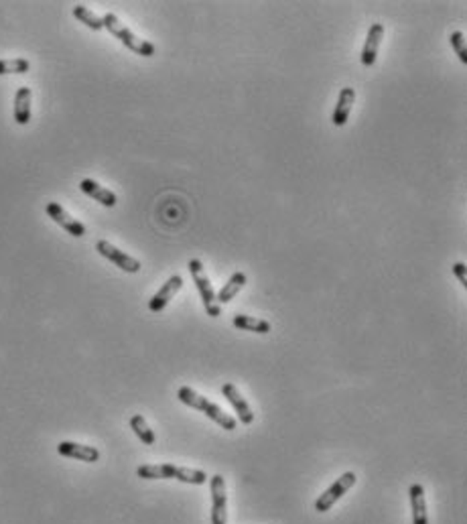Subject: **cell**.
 <instances>
[{"instance_id":"277c9868","label":"cell","mask_w":467,"mask_h":524,"mask_svg":"<svg viewBox=\"0 0 467 524\" xmlns=\"http://www.w3.org/2000/svg\"><path fill=\"white\" fill-rule=\"evenodd\" d=\"M187 267H189V272H191V277H193V282H195V287H197V291H200L203 307H205V313H207L210 317H220L222 309H220V305H217V299H215L214 289H212V282H210L207 274H205V269L201 267V262L197 258H191Z\"/></svg>"},{"instance_id":"5b68a950","label":"cell","mask_w":467,"mask_h":524,"mask_svg":"<svg viewBox=\"0 0 467 524\" xmlns=\"http://www.w3.org/2000/svg\"><path fill=\"white\" fill-rule=\"evenodd\" d=\"M356 473L354 471H346L342 478H337L335 480V484H332L319 498H317V502H315V510L317 512H327L332 510V506H334L335 502L339 500V498L346 494L347 490L351 488V486L356 484Z\"/></svg>"},{"instance_id":"5bb4252c","label":"cell","mask_w":467,"mask_h":524,"mask_svg":"<svg viewBox=\"0 0 467 524\" xmlns=\"http://www.w3.org/2000/svg\"><path fill=\"white\" fill-rule=\"evenodd\" d=\"M409 494H411V508H413V524H428L425 488L421 484H413Z\"/></svg>"},{"instance_id":"4fadbf2b","label":"cell","mask_w":467,"mask_h":524,"mask_svg":"<svg viewBox=\"0 0 467 524\" xmlns=\"http://www.w3.org/2000/svg\"><path fill=\"white\" fill-rule=\"evenodd\" d=\"M356 102V90L354 88H344L339 92V98H337V104H335L334 114H332V122L335 126H344L351 114V106Z\"/></svg>"},{"instance_id":"8fae6325","label":"cell","mask_w":467,"mask_h":524,"mask_svg":"<svg viewBox=\"0 0 467 524\" xmlns=\"http://www.w3.org/2000/svg\"><path fill=\"white\" fill-rule=\"evenodd\" d=\"M384 39V25L380 23H374L370 31H368V37L364 43V49H361V66L366 68H372L376 63V57H378V49H380V43Z\"/></svg>"},{"instance_id":"9a60e30c","label":"cell","mask_w":467,"mask_h":524,"mask_svg":"<svg viewBox=\"0 0 467 524\" xmlns=\"http://www.w3.org/2000/svg\"><path fill=\"white\" fill-rule=\"evenodd\" d=\"M80 189L86 193V195H90L92 200H96V202H100L104 207H114L116 205V195L110 191V189L106 187H102L100 183H96L93 179H81V183H80Z\"/></svg>"},{"instance_id":"2e32d148","label":"cell","mask_w":467,"mask_h":524,"mask_svg":"<svg viewBox=\"0 0 467 524\" xmlns=\"http://www.w3.org/2000/svg\"><path fill=\"white\" fill-rule=\"evenodd\" d=\"M31 120V88H19L14 96V122L25 126Z\"/></svg>"},{"instance_id":"9c48e42d","label":"cell","mask_w":467,"mask_h":524,"mask_svg":"<svg viewBox=\"0 0 467 524\" xmlns=\"http://www.w3.org/2000/svg\"><path fill=\"white\" fill-rule=\"evenodd\" d=\"M57 453L69 459H78V461H86V463H96L100 459V451L92 447V445L73 443V441H61L57 445Z\"/></svg>"},{"instance_id":"7c38bea8","label":"cell","mask_w":467,"mask_h":524,"mask_svg":"<svg viewBox=\"0 0 467 524\" xmlns=\"http://www.w3.org/2000/svg\"><path fill=\"white\" fill-rule=\"evenodd\" d=\"M181 287H183V279H181L179 274L171 277L169 281L160 287L159 293L148 301V309L153 311V313H159V311L165 309V307L169 305V301H171V299H173V297L181 291Z\"/></svg>"},{"instance_id":"ba28073f","label":"cell","mask_w":467,"mask_h":524,"mask_svg":"<svg viewBox=\"0 0 467 524\" xmlns=\"http://www.w3.org/2000/svg\"><path fill=\"white\" fill-rule=\"evenodd\" d=\"M45 212H47V215L53 220L55 224H59V226L66 230V232H69L71 236H76V238L86 236V226H83L81 222H78L76 217H71V215L67 214L59 203L49 202L47 203V207H45Z\"/></svg>"},{"instance_id":"7402d4cb","label":"cell","mask_w":467,"mask_h":524,"mask_svg":"<svg viewBox=\"0 0 467 524\" xmlns=\"http://www.w3.org/2000/svg\"><path fill=\"white\" fill-rule=\"evenodd\" d=\"M449 41H451V45H453L455 55L459 57V61H461V63H467V47L463 33H461V31H453V33L449 35Z\"/></svg>"},{"instance_id":"ffe728a7","label":"cell","mask_w":467,"mask_h":524,"mask_svg":"<svg viewBox=\"0 0 467 524\" xmlns=\"http://www.w3.org/2000/svg\"><path fill=\"white\" fill-rule=\"evenodd\" d=\"M73 16L83 23L86 27H90L92 31H102L104 29V23H102V16H98V14H93L88 6H83V4H78V6H73Z\"/></svg>"},{"instance_id":"8992f818","label":"cell","mask_w":467,"mask_h":524,"mask_svg":"<svg viewBox=\"0 0 467 524\" xmlns=\"http://www.w3.org/2000/svg\"><path fill=\"white\" fill-rule=\"evenodd\" d=\"M210 490H212V524H226L227 523V494L226 482L220 473L212 476L210 480Z\"/></svg>"},{"instance_id":"6da1fadb","label":"cell","mask_w":467,"mask_h":524,"mask_svg":"<svg viewBox=\"0 0 467 524\" xmlns=\"http://www.w3.org/2000/svg\"><path fill=\"white\" fill-rule=\"evenodd\" d=\"M136 476L143 480H179L183 484L203 486L207 482L205 471L191 470V468H179V466H171V463H163V466H140L136 470Z\"/></svg>"},{"instance_id":"603a6c76","label":"cell","mask_w":467,"mask_h":524,"mask_svg":"<svg viewBox=\"0 0 467 524\" xmlns=\"http://www.w3.org/2000/svg\"><path fill=\"white\" fill-rule=\"evenodd\" d=\"M453 272L455 277H457V281L461 282L463 287L467 284V272H466V264L463 262H455L453 264Z\"/></svg>"},{"instance_id":"44dd1931","label":"cell","mask_w":467,"mask_h":524,"mask_svg":"<svg viewBox=\"0 0 467 524\" xmlns=\"http://www.w3.org/2000/svg\"><path fill=\"white\" fill-rule=\"evenodd\" d=\"M31 69V63L23 57L16 59H0V76L4 73H27Z\"/></svg>"},{"instance_id":"e0dca14e","label":"cell","mask_w":467,"mask_h":524,"mask_svg":"<svg viewBox=\"0 0 467 524\" xmlns=\"http://www.w3.org/2000/svg\"><path fill=\"white\" fill-rule=\"evenodd\" d=\"M244 284H246V274H244V272H234V274L230 277V281L222 287V291L215 295V299H217V305H226V303H230L234 297L240 293Z\"/></svg>"},{"instance_id":"30bf717a","label":"cell","mask_w":467,"mask_h":524,"mask_svg":"<svg viewBox=\"0 0 467 524\" xmlns=\"http://www.w3.org/2000/svg\"><path fill=\"white\" fill-rule=\"evenodd\" d=\"M222 394L227 399V403L232 404V409L238 413V418H240L242 425H252L254 423V413L252 409L248 406V403L244 401V396L240 394V390L236 389L232 382H227L222 386Z\"/></svg>"},{"instance_id":"7a4b0ae2","label":"cell","mask_w":467,"mask_h":524,"mask_svg":"<svg viewBox=\"0 0 467 524\" xmlns=\"http://www.w3.org/2000/svg\"><path fill=\"white\" fill-rule=\"evenodd\" d=\"M177 399L181 401L183 404H187V406H191V409H197V411H201V413H205V417H210L214 423H217L222 429H226V431H234L236 429V418L234 417H230V415H226L217 404L214 403H210L205 396H201V394H197L195 390L193 389H189V386H181V389L177 390Z\"/></svg>"},{"instance_id":"ac0fdd59","label":"cell","mask_w":467,"mask_h":524,"mask_svg":"<svg viewBox=\"0 0 467 524\" xmlns=\"http://www.w3.org/2000/svg\"><path fill=\"white\" fill-rule=\"evenodd\" d=\"M234 327H238L242 332H254V334H260V336H267L270 334V322L267 319H258L252 315H236L234 319Z\"/></svg>"},{"instance_id":"52a82bcc","label":"cell","mask_w":467,"mask_h":524,"mask_svg":"<svg viewBox=\"0 0 467 524\" xmlns=\"http://www.w3.org/2000/svg\"><path fill=\"white\" fill-rule=\"evenodd\" d=\"M96 250L104 256V258H108L110 262H114V264H116L118 269L124 270V272L134 274V272L140 270V262H138L136 258L124 255L122 250H118L116 246H112V244L106 242V240H98V242H96Z\"/></svg>"},{"instance_id":"d6986e66","label":"cell","mask_w":467,"mask_h":524,"mask_svg":"<svg viewBox=\"0 0 467 524\" xmlns=\"http://www.w3.org/2000/svg\"><path fill=\"white\" fill-rule=\"evenodd\" d=\"M130 429L134 431V435H136L145 445H155V441H157L155 431L148 427L145 417H140V415H134V417L130 418Z\"/></svg>"},{"instance_id":"3957f363","label":"cell","mask_w":467,"mask_h":524,"mask_svg":"<svg viewBox=\"0 0 467 524\" xmlns=\"http://www.w3.org/2000/svg\"><path fill=\"white\" fill-rule=\"evenodd\" d=\"M102 23H104V29H108L116 39L120 41L124 47H128L130 51H134L136 55H143V57H153L155 55V45L153 43H148V41L140 39V37H136L130 29H126L122 25L120 21H118V16L112 13H108L102 16Z\"/></svg>"}]
</instances>
